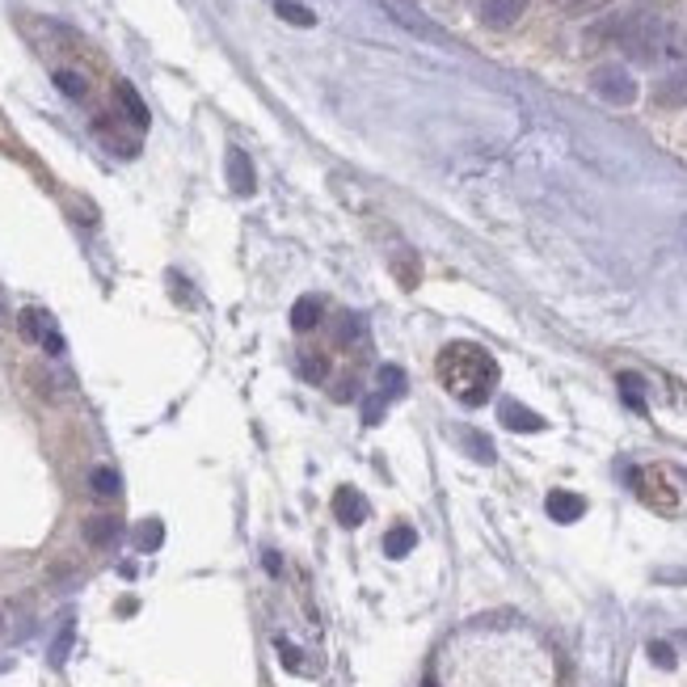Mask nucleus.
<instances>
[{"mask_svg": "<svg viewBox=\"0 0 687 687\" xmlns=\"http://www.w3.org/2000/svg\"><path fill=\"white\" fill-rule=\"evenodd\" d=\"M439 380L455 401H464V405L477 410V405L489 401V392L498 384V363L489 358L485 346L452 342V346H443V355H439Z\"/></svg>", "mask_w": 687, "mask_h": 687, "instance_id": "nucleus-1", "label": "nucleus"}, {"mask_svg": "<svg viewBox=\"0 0 687 687\" xmlns=\"http://www.w3.org/2000/svg\"><path fill=\"white\" fill-rule=\"evenodd\" d=\"M620 47H624L637 64H654V59L662 56V47H666V30H662V22H654V17H637L632 26H624Z\"/></svg>", "mask_w": 687, "mask_h": 687, "instance_id": "nucleus-2", "label": "nucleus"}, {"mask_svg": "<svg viewBox=\"0 0 687 687\" xmlns=\"http://www.w3.org/2000/svg\"><path fill=\"white\" fill-rule=\"evenodd\" d=\"M591 89H595V97H603L607 106H632V101H637V81H632V72L620 68V64L595 68Z\"/></svg>", "mask_w": 687, "mask_h": 687, "instance_id": "nucleus-3", "label": "nucleus"}, {"mask_svg": "<svg viewBox=\"0 0 687 687\" xmlns=\"http://www.w3.org/2000/svg\"><path fill=\"white\" fill-rule=\"evenodd\" d=\"M654 101H658L662 110H679V106H687V64L671 68L658 84H654Z\"/></svg>", "mask_w": 687, "mask_h": 687, "instance_id": "nucleus-4", "label": "nucleus"}, {"mask_svg": "<svg viewBox=\"0 0 687 687\" xmlns=\"http://www.w3.org/2000/svg\"><path fill=\"white\" fill-rule=\"evenodd\" d=\"M333 519L342 523V527H358V523L367 519V498L358 494V489H350V485H342L333 494Z\"/></svg>", "mask_w": 687, "mask_h": 687, "instance_id": "nucleus-5", "label": "nucleus"}, {"mask_svg": "<svg viewBox=\"0 0 687 687\" xmlns=\"http://www.w3.org/2000/svg\"><path fill=\"white\" fill-rule=\"evenodd\" d=\"M527 13V0H481V22L489 30H506Z\"/></svg>", "mask_w": 687, "mask_h": 687, "instance_id": "nucleus-6", "label": "nucleus"}, {"mask_svg": "<svg viewBox=\"0 0 687 687\" xmlns=\"http://www.w3.org/2000/svg\"><path fill=\"white\" fill-rule=\"evenodd\" d=\"M224 169H228V186H233L236 194H253V190H258V173H253V165H249V156L241 148H228Z\"/></svg>", "mask_w": 687, "mask_h": 687, "instance_id": "nucleus-7", "label": "nucleus"}, {"mask_svg": "<svg viewBox=\"0 0 687 687\" xmlns=\"http://www.w3.org/2000/svg\"><path fill=\"white\" fill-rule=\"evenodd\" d=\"M544 510H549V519H557V523H577L582 515H586V498L569 494V489H552L549 502H544Z\"/></svg>", "mask_w": 687, "mask_h": 687, "instance_id": "nucleus-8", "label": "nucleus"}, {"mask_svg": "<svg viewBox=\"0 0 687 687\" xmlns=\"http://www.w3.org/2000/svg\"><path fill=\"white\" fill-rule=\"evenodd\" d=\"M498 418H502V427H510V430H527V435L544 430V418H540V413H532L527 405H519L515 397H506L502 405H498Z\"/></svg>", "mask_w": 687, "mask_h": 687, "instance_id": "nucleus-9", "label": "nucleus"}, {"mask_svg": "<svg viewBox=\"0 0 687 687\" xmlns=\"http://www.w3.org/2000/svg\"><path fill=\"white\" fill-rule=\"evenodd\" d=\"M321 316H325V304L316 300V295H300V300L291 304V330L295 333H308L321 325Z\"/></svg>", "mask_w": 687, "mask_h": 687, "instance_id": "nucleus-10", "label": "nucleus"}, {"mask_svg": "<svg viewBox=\"0 0 687 687\" xmlns=\"http://www.w3.org/2000/svg\"><path fill=\"white\" fill-rule=\"evenodd\" d=\"M460 447H464L477 464H494L498 460V452H494V439L485 435V430H477V427H464L460 430Z\"/></svg>", "mask_w": 687, "mask_h": 687, "instance_id": "nucleus-11", "label": "nucleus"}, {"mask_svg": "<svg viewBox=\"0 0 687 687\" xmlns=\"http://www.w3.org/2000/svg\"><path fill=\"white\" fill-rule=\"evenodd\" d=\"M119 536H123V523L114 519V515H97V519L84 523V540H89L93 549H106V544H114Z\"/></svg>", "mask_w": 687, "mask_h": 687, "instance_id": "nucleus-12", "label": "nucleus"}, {"mask_svg": "<svg viewBox=\"0 0 687 687\" xmlns=\"http://www.w3.org/2000/svg\"><path fill=\"white\" fill-rule=\"evenodd\" d=\"M418 549V532H413L410 523H397L392 532L384 536V552L392 557V561H401V557H410V552Z\"/></svg>", "mask_w": 687, "mask_h": 687, "instance_id": "nucleus-13", "label": "nucleus"}, {"mask_svg": "<svg viewBox=\"0 0 687 687\" xmlns=\"http://www.w3.org/2000/svg\"><path fill=\"white\" fill-rule=\"evenodd\" d=\"M22 333H26L30 342H47V338L56 333V321L47 313H39V308H26V313H22Z\"/></svg>", "mask_w": 687, "mask_h": 687, "instance_id": "nucleus-14", "label": "nucleus"}, {"mask_svg": "<svg viewBox=\"0 0 687 687\" xmlns=\"http://www.w3.org/2000/svg\"><path fill=\"white\" fill-rule=\"evenodd\" d=\"M161 544H165V523H161V519L136 523V549L139 552H156Z\"/></svg>", "mask_w": 687, "mask_h": 687, "instance_id": "nucleus-15", "label": "nucleus"}, {"mask_svg": "<svg viewBox=\"0 0 687 687\" xmlns=\"http://www.w3.org/2000/svg\"><path fill=\"white\" fill-rule=\"evenodd\" d=\"M119 101H123V110L131 114V123H136V127H148V123H152V119H148V106H144V97L136 93V84L119 81Z\"/></svg>", "mask_w": 687, "mask_h": 687, "instance_id": "nucleus-16", "label": "nucleus"}, {"mask_svg": "<svg viewBox=\"0 0 687 687\" xmlns=\"http://www.w3.org/2000/svg\"><path fill=\"white\" fill-rule=\"evenodd\" d=\"M89 489H93L97 498H119L123 494V477H119L114 468H93V472H89Z\"/></svg>", "mask_w": 687, "mask_h": 687, "instance_id": "nucleus-17", "label": "nucleus"}, {"mask_svg": "<svg viewBox=\"0 0 687 687\" xmlns=\"http://www.w3.org/2000/svg\"><path fill=\"white\" fill-rule=\"evenodd\" d=\"M72 641H76V624H64V629H59V637L56 641H51V649H47V662H51V666H64V662H68V654H72Z\"/></svg>", "mask_w": 687, "mask_h": 687, "instance_id": "nucleus-18", "label": "nucleus"}, {"mask_svg": "<svg viewBox=\"0 0 687 687\" xmlns=\"http://www.w3.org/2000/svg\"><path fill=\"white\" fill-rule=\"evenodd\" d=\"M278 9V17H283V22H291V26H316V13L313 9H308V4H300V0H278L275 4Z\"/></svg>", "mask_w": 687, "mask_h": 687, "instance_id": "nucleus-19", "label": "nucleus"}, {"mask_svg": "<svg viewBox=\"0 0 687 687\" xmlns=\"http://www.w3.org/2000/svg\"><path fill=\"white\" fill-rule=\"evenodd\" d=\"M380 392H384V397H405V392H410V380H405V372H401V367H380Z\"/></svg>", "mask_w": 687, "mask_h": 687, "instance_id": "nucleus-20", "label": "nucleus"}, {"mask_svg": "<svg viewBox=\"0 0 687 687\" xmlns=\"http://www.w3.org/2000/svg\"><path fill=\"white\" fill-rule=\"evenodd\" d=\"M300 375L304 380H313V384H321V380L330 375V363L321 355H300Z\"/></svg>", "mask_w": 687, "mask_h": 687, "instance_id": "nucleus-21", "label": "nucleus"}, {"mask_svg": "<svg viewBox=\"0 0 687 687\" xmlns=\"http://www.w3.org/2000/svg\"><path fill=\"white\" fill-rule=\"evenodd\" d=\"M384 392H363V422L367 427H380V418H384Z\"/></svg>", "mask_w": 687, "mask_h": 687, "instance_id": "nucleus-22", "label": "nucleus"}, {"mask_svg": "<svg viewBox=\"0 0 687 687\" xmlns=\"http://www.w3.org/2000/svg\"><path fill=\"white\" fill-rule=\"evenodd\" d=\"M56 84H59V93L64 97H84V76H76V72H56Z\"/></svg>", "mask_w": 687, "mask_h": 687, "instance_id": "nucleus-23", "label": "nucleus"}, {"mask_svg": "<svg viewBox=\"0 0 687 687\" xmlns=\"http://www.w3.org/2000/svg\"><path fill=\"white\" fill-rule=\"evenodd\" d=\"M358 333H363V321L355 313H342L338 316V342H355Z\"/></svg>", "mask_w": 687, "mask_h": 687, "instance_id": "nucleus-24", "label": "nucleus"}, {"mask_svg": "<svg viewBox=\"0 0 687 687\" xmlns=\"http://www.w3.org/2000/svg\"><path fill=\"white\" fill-rule=\"evenodd\" d=\"M649 658H654V666L671 671V666H674V649L666 646V641H649Z\"/></svg>", "mask_w": 687, "mask_h": 687, "instance_id": "nucleus-25", "label": "nucleus"}, {"mask_svg": "<svg viewBox=\"0 0 687 687\" xmlns=\"http://www.w3.org/2000/svg\"><path fill=\"white\" fill-rule=\"evenodd\" d=\"M278 658H283V662L291 666V671H295V666H300V649L287 646V641H278Z\"/></svg>", "mask_w": 687, "mask_h": 687, "instance_id": "nucleus-26", "label": "nucleus"}, {"mask_svg": "<svg viewBox=\"0 0 687 687\" xmlns=\"http://www.w3.org/2000/svg\"><path fill=\"white\" fill-rule=\"evenodd\" d=\"M266 569H270V574H278V569H283V561H278V552H266Z\"/></svg>", "mask_w": 687, "mask_h": 687, "instance_id": "nucleus-27", "label": "nucleus"}, {"mask_svg": "<svg viewBox=\"0 0 687 687\" xmlns=\"http://www.w3.org/2000/svg\"><path fill=\"white\" fill-rule=\"evenodd\" d=\"M350 397H355V384H350V380H346V384L338 388V401H350Z\"/></svg>", "mask_w": 687, "mask_h": 687, "instance_id": "nucleus-28", "label": "nucleus"}, {"mask_svg": "<svg viewBox=\"0 0 687 687\" xmlns=\"http://www.w3.org/2000/svg\"><path fill=\"white\" fill-rule=\"evenodd\" d=\"M557 4H586V0H557Z\"/></svg>", "mask_w": 687, "mask_h": 687, "instance_id": "nucleus-29", "label": "nucleus"}, {"mask_svg": "<svg viewBox=\"0 0 687 687\" xmlns=\"http://www.w3.org/2000/svg\"><path fill=\"white\" fill-rule=\"evenodd\" d=\"M422 687H439V683H435V679H427V683H422Z\"/></svg>", "mask_w": 687, "mask_h": 687, "instance_id": "nucleus-30", "label": "nucleus"}]
</instances>
